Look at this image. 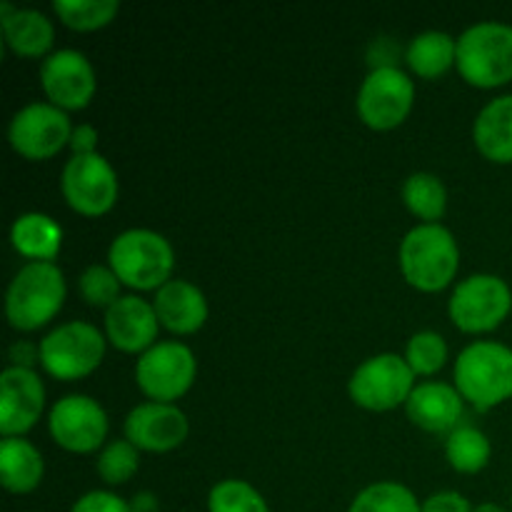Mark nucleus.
Here are the masks:
<instances>
[{"label":"nucleus","mask_w":512,"mask_h":512,"mask_svg":"<svg viewBox=\"0 0 512 512\" xmlns=\"http://www.w3.org/2000/svg\"><path fill=\"white\" fill-rule=\"evenodd\" d=\"M10 243L33 263H53L63 245V228L45 213H25L10 228Z\"/></svg>","instance_id":"nucleus-23"},{"label":"nucleus","mask_w":512,"mask_h":512,"mask_svg":"<svg viewBox=\"0 0 512 512\" xmlns=\"http://www.w3.org/2000/svg\"><path fill=\"white\" fill-rule=\"evenodd\" d=\"M473 512H508V510L500 508V505H495V503H483V505H478V508H473Z\"/></svg>","instance_id":"nucleus-39"},{"label":"nucleus","mask_w":512,"mask_h":512,"mask_svg":"<svg viewBox=\"0 0 512 512\" xmlns=\"http://www.w3.org/2000/svg\"><path fill=\"white\" fill-rule=\"evenodd\" d=\"M450 320L463 333H490L512 310V293L498 275H470L450 298Z\"/></svg>","instance_id":"nucleus-9"},{"label":"nucleus","mask_w":512,"mask_h":512,"mask_svg":"<svg viewBox=\"0 0 512 512\" xmlns=\"http://www.w3.org/2000/svg\"><path fill=\"white\" fill-rule=\"evenodd\" d=\"M73 138V125L65 110L53 103H30L13 115L8 140L18 155L28 160H48Z\"/></svg>","instance_id":"nucleus-11"},{"label":"nucleus","mask_w":512,"mask_h":512,"mask_svg":"<svg viewBox=\"0 0 512 512\" xmlns=\"http://www.w3.org/2000/svg\"><path fill=\"white\" fill-rule=\"evenodd\" d=\"M98 475L108 485H123L138 473L140 455L130 440H113L98 455Z\"/></svg>","instance_id":"nucleus-30"},{"label":"nucleus","mask_w":512,"mask_h":512,"mask_svg":"<svg viewBox=\"0 0 512 512\" xmlns=\"http://www.w3.org/2000/svg\"><path fill=\"white\" fill-rule=\"evenodd\" d=\"M125 440L148 453H168L188 438V418L180 408L165 403L138 405L125 418Z\"/></svg>","instance_id":"nucleus-16"},{"label":"nucleus","mask_w":512,"mask_h":512,"mask_svg":"<svg viewBox=\"0 0 512 512\" xmlns=\"http://www.w3.org/2000/svg\"><path fill=\"white\" fill-rule=\"evenodd\" d=\"M53 10L68 28L98 30L118 15V0H53Z\"/></svg>","instance_id":"nucleus-28"},{"label":"nucleus","mask_w":512,"mask_h":512,"mask_svg":"<svg viewBox=\"0 0 512 512\" xmlns=\"http://www.w3.org/2000/svg\"><path fill=\"white\" fill-rule=\"evenodd\" d=\"M45 473L43 455L23 438H3L0 443V483L8 493H33Z\"/></svg>","instance_id":"nucleus-22"},{"label":"nucleus","mask_w":512,"mask_h":512,"mask_svg":"<svg viewBox=\"0 0 512 512\" xmlns=\"http://www.w3.org/2000/svg\"><path fill=\"white\" fill-rule=\"evenodd\" d=\"M45 408L43 380L35 370L13 368L0 375V433L20 438L40 420Z\"/></svg>","instance_id":"nucleus-15"},{"label":"nucleus","mask_w":512,"mask_h":512,"mask_svg":"<svg viewBox=\"0 0 512 512\" xmlns=\"http://www.w3.org/2000/svg\"><path fill=\"white\" fill-rule=\"evenodd\" d=\"M455 58H458V40L450 38L448 33H440V30L415 35L405 50L410 70L425 80L448 73L450 65H455Z\"/></svg>","instance_id":"nucleus-24"},{"label":"nucleus","mask_w":512,"mask_h":512,"mask_svg":"<svg viewBox=\"0 0 512 512\" xmlns=\"http://www.w3.org/2000/svg\"><path fill=\"white\" fill-rule=\"evenodd\" d=\"M473 140L493 163H512V95H500L480 110Z\"/></svg>","instance_id":"nucleus-21"},{"label":"nucleus","mask_w":512,"mask_h":512,"mask_svg":"<svg viewBox=\"0 0 512 512\" xmlns=\"http://www.w3.org/2000/svg\"><path fill=\"white\" fill-rule=\"evenodd\" d=\"M348 512H423V505L400 483H375L355 495Z\"/></svg>","instance_id":"nucleus-27"},{"label":"nucleus","mask_w":512,"mask_h":512,"mask_svg":"<svg viewBox=\"0 0 512 512\" xmlns=\"http://www.w3.org/2000/svg\"><path fill=\"white\" fill-rule=\"evenodd\" d=\"M403 55V50L398 48L393 38H378L370 43L368 48V63L373 70L380 68H398V60Z\"/></svg>","instance_id":"nucleus-34"},{"label":"nucleus","mask_w":512,"mask_h":512,"mask_svg":"<svg viewBox=\"0 0 512 512\" xmlns=\"http://www.w3.org/2000/svg\"><path fill=\"white\" fill-rule=\"evenodd\" d=\"M403 203L425 225L438 223L448 210V190L433 173H413L403 185Z\"/></svg>","instance_id":"nucleus-25"},{"label":"nucleus","mask_w":512,"mask_h":512,"mask_svg":"<svg viewBox=\"0 0 512 512\" xmlns=\"http://www.w3.org/2000/svg\"><path fill=\"white\" fill-rule=\"evenodd\" d=\"M70 512H130V503H125L115 493H108V490H93V493H85L83 498L75 500Z\"/></svg>","instance_id":"nucleus-33"},{"label":"nucleus","mask_w":512,"mask_h":512,"mask_svg":"<svg viewBox=\"0 0 512 512\" xmlns=\"http://www.w3.org/2000/svg\"><path fill=\"white\" fill-rule=\"evenodd\" d=\"M3 40L20 58H43L53 48L55 28L38 10H15L10 3H0Z\"/></svg>","instance_id":"nucleus-20"},{"label":"nucleus","mask_w":512,"mask_h":512,"mask_svg":"<svg viewBox=\"0 0 512 512\" xmlns=\"http://www.w3.org/2000/svg\"><path fill=\"white\" fill-rule=\"evenodd\" d=\"M95 145H98V130H95L93 125H78V128H73V138H70L73 155L98 153V150H95Z\"/></svg>","instance_id":"nucleus-36"},{"label":"nucleus","mask_w":512,"mask_h":512,"mask_svg":"<svg viewBox=\"0 0 512 512\" xmlns=\"http://www.w3.org/2000/svg\"><path fill=\"white\" fill-rule=\"evenodd\" d=\"M40 85L55 108L80 110L93 100V65L78 50H55L40 65Z\"/></svg>","instance_id":"nucleus-14"},{"label":"nucleus","mask_w":512,"mask_h":512,"mask_svg":"<svg viewBox=\"0 0 512 512\" xmlns=\"http://www.w3.org/2000/svg\"><path fill=\"white\" fill-rule=\"evenodd\" d=\"M490 440L483 430L473 428V425H460L445 440V455L453 470L463 475H475L490 463Z\"/></svg>","instance_id":"nucleus-26"},{"label":"nucleus","mask_w":512,"mask_h":512,"mask_svg":"<svg viewBox=\"0 0 512 512\" xmlns=\"http://www.w3.org/2000/svg\"><path fill=\"white\" fill-rule=\"evenodd\" d=\"M405 360L415 375H435L448 360V345H445L443 335L423 330V333H415L410 338Z\"/></svg>","instance_id":"nucleus-31"},{"label":"nucleus","mask_w":512,"mask_h":512,"mask_svg":"<svg viewBox=\"0 0 512 512\" xmlns=\"http://www.w3.org/2000/svg\"><path fill=\"white\" fill-rule=\"evenodd\" d=\"M160 320L153 303L123 295L105 310V338L123 353H145L155 345Z\"/></svg>","instance_id":"nucleus-17"},{"label":"nucleus","mask_w":512,"mask_h":512,"mask_svg":"<svg viewBox=\"0 0 512 512\" xmlns=\"http://www.w3.org/2000/svg\"><path fill=\"white\" fill-rule=\"evenodd\" d=\"M120 278L113 273V268H105V265H90L83 270L78 280V290L83 295V300L95 308L108 310L115 300H120Z\"/></svg>","instance_id":"nucleus-32"},{"label":"nucleus","mask_w":512,"mask_h":512,"mask_svg":"<svg viewBox=\"0 0 512 512\" xmlns=\"http://www.w3.org/2000/svg\"><path fill=\"white\" fill-rule=\"evenodd\" d=\"M155 315L160 325L175 335L198 333L208 320V300L198 285L188 280H170L155 293Z\"/></svg>","instance_id":"nucleus-19"},{"label":"nucleus","mask_w":512,"mask_h":512,"mask_svg":"<svg viewBox=\"0 0 512 512\" xmlns=\"http://www.w3.org/2000/svg\"><path fill=\"white\" fill-rule=\"evenodd\" d=\"M415 85L400 68L370 70L358 93V115L368 128L393 130L413 110Z\"/></svg>","instance_id":"nucleus-12"},{"label":"nucleus","mask_w":512,"mask_h":512,"mask_svg":"<svg viewBox=\"0 0 512 512\" xmlns=\"http://www.w3.org/2000/svg\"><path fill=\"white\" fill-rule=\"evenodd\" d=\"M415 390V373L400 355L383 353L358 365L348 383V393L355 405L373 413H385L408 403Z\"/></svg>","instance_id":"nucleus-7"},{"label":"nucleus","mask_w":512,"mask_h":512,"mask_svg":"<svg viewBox=\"0 0 512 512\" xmlns=\"http://www.w3.org/2000/svg\"><path fill=\"white\" fill-rule=\"evenodd\" d=\"M208 512H270L263 495L245 480H223L208 495Z\"/></svg>","instance_id":"nucleus-29"},{"label":"nucleus","mask_w":512,"mask_h":512,"mask_svg":"<svg viewBox=\"0 0 512 512\" xmlns=\"http://www.w3.org/2000/svg\"><path fill=\"white\" fill-rule=\"evenodd\" d=\"M65 303L63 270L55 263H28L18 270L5 295V313L15 330H38L60 313Z\"/></svg>","instance_id":"nucleus-2"},{"label":"nucleus","mask_w":512,"mask_h":512,"mask_svg":"<svg viewBox=\"0 0 512 512\" xmlns=\"http://www.w3.org/2000/svg\"><path fill=\"white\" fill-rule=\"evenodd\" d=\"M40 365L55 380H80L105 358V338L95 325L65 323L40 340Z\"/></svg>","instance_id":"nucleus-6"},{"label":"nucleus","mask_w":512,"mask_h":512,"mask_svg":"<svg viewBox=\"0 0 512 512\" xmlns=\"http://www.w3.org/2000/svg\"><path fill=\"white\" fill-rule=\"evenodd\" d=\"M460 250L453 233L440 223L418 225L400 243V270L413 288L438 293L455 280Z\"/></svg>","instance_id":"nucleus-1"},{"label":"nucleus","mask_w":512,"mask_h":512,"mask_svg":"<svg viewBox=\"0 0 512 512\" xmlns=\"http://www.w3.org/2000/svg\"><path fill=\"white\" fill-rule=\"evenodd\" d=\"M130 512H160V500L158 495L150 493V490H140L130 500Z\"/></svg>","instance_id":"nucleus-38"},{"label":"nucleus","mask_w":512,"mask_h":512,"mask_svg":"<svg viewBox=\"0 0 512 512\" xmlns=\"http://www.w3.org/2000/svg\"><path fill=\"white\" fill-rule=\"evenodd\" d=\"M198 363L188 345L155 343L135 365V383L153 403L173 405L193 385Z\"/></svg>","instance_id":"nucleus-8"},{"label":"nucleus","mask_w":512,"mask_h":512,"mask_svg":"<svg viewBox=\"0 0 512 512\" xmlns=\"http://www.w3.org/2000/svg\"><path fill=\"white\" fill-rule=\"evenodd\" d=\"M405 410L413 425H418L425 433H453L455 428H460L458 423L463 418V395L458 393V388H450L445 383L415 385Z\"/></svg>","instance_id":"nucleus-18"},{"label":"nucleus","mask_w":512,"mask_h":512,"mask_svg":"<svg viewBox=\"0 0 512 512\" xmlns=\"http://www.w3.org/2000/svg\"><path fill=\"white\" fill-rule=\"evenodd\" d=\"M60 188L75 213L98 218L118 200V175L100 153L73 155L63 168Z\"/></svg>","instance_id":"nucleus-10"},{"label":"nucleus","mask_w":512,"mask_h":512,"mask_svg":"<svg viewBox=\"0 0 512 512\" xmlns=\"http://www.w3.org/2000/svg\"><path fill=\"white\" fill-rule=\"evenodd\" d=\"M423 512H473V505L468 503L465 495L445 490V493L430 495L423 503Z\"/></svg>","instance_id":"nucleus-35"},{"label":"nucleus","mask_w":512,"mask_h":512,"mask_svg":"<svg viewBox=\"0 0 512 512\" xmlns=\"http://www.w3.org/2000/svg\"><path fill=\"white\" fill-rule=\"evenodd\" d=\"M108 263L120 283L133 290H160L170 283L175 255L168 240L155 230L133 228L110 243Z\"/></svg>","instance_id":"nucleus-3"},{"label":"nucleus","mask_w":512,"mask_h":512,"mask_svg":"<svg viewBox=\"0 0 512 512\" xmlns=\"http://www.w3.org/2000/svg\"><path fill=\"white\" fill-rule=\"evenodd\" d=\"M40 360V348H35V345L30 343H15L13 348H10V363H13V368H28L33 370V365Z\"/></svg>","instance_id":"nucleus-37"},{"label":"nucleus","mask_w":512,"mask_h":512,"mask_svg":"<svg viewBox=\"0 0 512 512\" xmlns=\"http://www.w3.org/2000/svg\"><path fill=\"white\" fill-rule=\"evenodd\" d=\"M455 388L478 410L512 398V350L500 343H473L455 360Z\"/></svg>","instance_id":"nucleus-4"},{"label":"nucleus","mask_w":512,"mask_h":512,"mask_svg":"<svg viewBox=\"0 0 512 512\" xmlns=\"http://www.w3.org/2000/svg\"><path fill=\"white\" fill-rule=\"evenodd\" d=\"M463 80L475 88H500L512 80V25L478 23L458 38L455 58Z\"/></svg>","instance_id":"nucleus-5"},{"label":"nucleus","mask_w":512,"mask_h":512,"mask_svg":"<svg viewBox=\"0 0 512 512\" xmlns=\"http://www.w3.org/2000/svg\"><path fill=\"white\" fill-rule=\"evenodd\" d=\"M48 430L68 453H93L108 435V415L88 395H68L50 410Z\"/></svg>","instance_id":"nucleus-13"}]
</instances>
